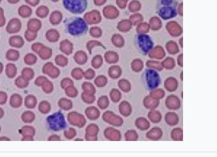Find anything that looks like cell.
I'll list each match as a JSON object with an SVG mask.
<instances>
[{
  "label": "cell",
  "mask_w": 217,
  "mask_h": 157,
  "mask_svg": "<svg viewBox=\"0 0 217 157\" xmlns=\"http://www.w3.org/2000/svg\"><path fill=\"white\" fill-rule=\"evenodd\" d=\"M88 26L85 21L80 18L74 19L68 25V31L73 35H78L86 31Z\"/></svg>",
  "instance_id": "obj_1"
},
{
  "label": "cell",
  "mask_w": 217,
  "mask_h": 157,
  "mask_svg": "<svg viewBox=\"0 0 217 157\" xmlns=\"http://www.w3.org/2000/svg\"><path fill=\"white\" fill-rule=\"evenodd\" d=\"M10 139H9L8 137H4V136H2V137H0V141H10Z\"/></svg>",
  "instance_id": "obj_7"
},
{
  "label": "cell",
  "mask_w": 217,
  "mask_h": 157,
  "mask_svg": "<svg viewBox=\"0 0 217 157\" xmlns=\"http://www.w3.org/2000/svg\"><path fill=\"white\" fill-rule=\"evenodd\" d=\"M1 126H0V132H1Z\"/></svg>",
  "instance_id": "obj_9"
},
{
  "label": "cell",
  "mask_w": 217,
  "mask_h": 157,
  "mask_svg": "<svg viewBox=\"0 0 217 157\" xmlns=\"http://www.w3.org/2000/svg\"><path fill=\"white\" fill-rule=\"evenodd\" d=\"M4 116V111L2 108L0 107V119L3 118V116Z\"/></svg>",
  "instance_id": "obj_6"
},
{
  "label": "cell",
  "mask_w": 217,
  "mask_h": 157,
  "mask_svg": "<svg viewBox=\"0 0 217 157\" xmlns=\"http://www.w3.org/2000/svg\"><path fill=\"white\" fill-rule=\"evenodd\" d=\"M7 94L3 92H0V105L6 104L7 101Z\"/></svg>",
  "instance_id": "obj_5"
},
{
  "label": "cell",
  "mask_w": 217,
  "mask_h": 157,
  "mask_svg": "<svg viewBox=\"0 0 217 157\" xmlns=\"http://www.w3.org/2000/svg\"><path fill=\"white\" fill-rule=\"evenodd\" d=\"M22 103V99L20 95L18 94H14L10 97L9 103L11 107L18 108L20 107Z\"/></svg>",
  "instance_id": "obj_3"
},
{
  "label": "cell",
  "mask_w": 217,
  "mask_h": 157,
  "mask_svg": "<svg viewBox=\"0 0 217 157\" xmlns=\"http://www.w3.org/2000/svg\"><path fill=\"white\" fill-rule=\"evenodd\" d=\"M2 68H3L2 65H1V64L0 63V73H1V71H2Z\"/></svg>",
  "instance_id": "obj_8"
},
{
  "label": "cell",
  "mask_w": 217,
  "mask_h": 157,
  "mask_svg": "<svg viewBox=\"0 0 217 157\" xmlns=\"http://www.w3.org/2000/svg\"><path fill=\"white\" fill-rule=\"evenodd\" d=\"M64 6L72 13H81L86 7V0H63Z\"/></svg>",
  "instance_id": "obj_2"
},
{
  "label": "cell",
  "mask_w": 217,
  "mask_h": 157,
  "mask_svg": "<svg viewBox=\"0 0 217 157\" xmlns=\"http://www.w3.org/2000/svg\"><path fill=\"white\" fill-rule=\"evenodd\" d=\"M6 73L7 75H8L9 77H14L15 74H16V70H15L14 65L13 64L7 65Z\"/></svg>",
  "instance_id": "obj_4"
}]
</instances>
